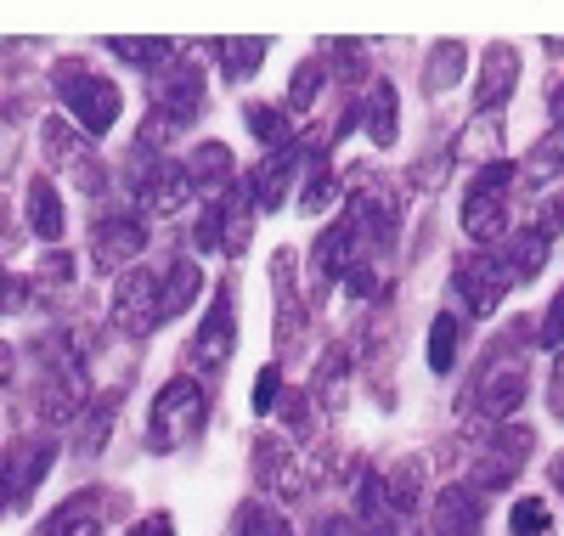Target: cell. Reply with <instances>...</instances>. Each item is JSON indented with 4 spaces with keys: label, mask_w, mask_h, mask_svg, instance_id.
I'll list each match as a JSON object with an SVG mask.
<instances>
[]
</instances>
